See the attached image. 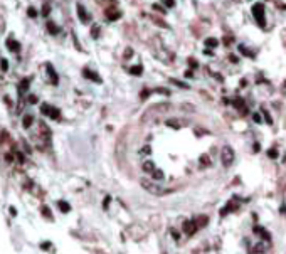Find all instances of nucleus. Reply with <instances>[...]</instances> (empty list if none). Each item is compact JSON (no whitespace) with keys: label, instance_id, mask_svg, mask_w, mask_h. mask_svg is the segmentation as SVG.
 <instances>
[{"label":"nucleus","instance_id":"dca6fc26","mask_svg":"<svg viewBox=\"0 0 286 254\" xmlns=\"http://www.w3.org/2000/svg\"><path fill=\"white\" fill-rule=\"evenodd\" d=\"M29 83H30V79H24V83H20V86H19V93H20V94H22L24 91H27Z\"/></svg>","mask_w":286,"mask_h":254},{"label":"nucleus","instance_id":"6ab92c4d","mask_svg":"<svg viewBox=\"0 0 286 254\" xmlns=\"http://www.w3.org/2000/svg\"><path fill=\"white\" fill-rule=\"evenodd\" d=\"M239 52L244 54V56H248V57H252V56H254L251 51H248V47H244V46H239Z\"/></svg>","mask_w":286,"mask_h":254},{"label":"nucleus","instance_id":"4468645a","mask_svg":"<svg viewBox=\"0 0 286 254\" xmlns=\"http://www.w3.org/2000/svg\"><path fill=\"white\" fill-rule=\"evenodd\" d=\"M59 209H61L62 212H69V210H71V205H69L68 202H64V200H59Z\"/></svg>","mask_w":286,"mask_h":254},{"label":"nucleus","instance_id":"c756f323","mask_svg":"<svg viewBox=\"0 0 286 254\" xmlns=\"http://www.w3.org/2000/svg\"><path fill=\"white\" fill-rule=\"evenodd\" d=\"M42 210H44V216H47L49 219H52V216H51V212H49V209H47V207H42Z\"/></svg>","mask_w":286,"mask_h":254},{"label":"nucleus","instance_id":"473e14b6","mask_svg":"<svg viewBox=\"0 0 286 254\" xmlns=\"http://www.w3.org/2000/svg\"><path fill=\"white\" fill-rule=\"evenodd\" d=\"M148 94H150V89H145V91H142V94H140V96H142V98H146Z\"/></svg>","mask_w":286,"mask_h":254},{"label":"nucleus","instance_id":"ea45409f","mask_svg":"<svg viewBox=\"0 0 286 254\" xmlns=\"http://www.w3.org/2000/svg\"><path fill=\"white\" fill-rule=\"evenodd\" d=\"M131 54H133V52H131V49H128V51H126V54H125V57H130Z\"/></svg>","mask_w":286,"mask_h":254},{"label":"nucleus","instance_id":"39448f33","mask_svg":"<svg viewBox=\"0 0 286 254\" xmlns=\"http://www.w3.org/2000/svg\"><path fill=\"white\" fill-rule=\"evenodd\" d=\"M195 231H197L195 220H185V222H183V232H185V234L190 236V234H194Z\"/></svg>","mask_w":286,"mask_h":254},{"label":"nucleus","instance_id":"ddd939ff","mask_svg":"<svg viewBox=\"0 0 286 254\" xmlns=\"http://www.w3.org/2000/svg\"><path fill=\"white\" fill-rule=\"evenodd\" d=\"M143 73V66H133V67H130V74H133V76H140Z\"/></svg>","mask_w":286,"mask_h":254},{"label":"nucleus","instance_id":"f03ea898","mask_svg":"<svg viewBox=\"0 0 286 254\" xmlns=\"http://www.w3.org/2000/svg\"><path fill=\"white\" fill-rule=\"evenodd\" d=\"M142 187L145 190H148V192H152V194H155V195H162V194H170L172 190L170 189H160L157 183H150L148 180H142Z\"/></svg>","mask_w":286,"mask_h":254},{"label":"nucleus","instance_id":"f8f14e48","mask_svg":"<svg viewBox=\"0 0 286 254\" xmlns=\"http://www.w3.org/2000/svg\"><path fill=\"white\" fill-rule=\"evenodd\" d=\"M47 30H49L51 34H54V36H56V34H59V30H61V29H59V27H57L54 22H51V20H49V22H47Z\"/></svg>","mask_w":286,"mask_h":254},{"label":"nucleus","instance_id":"a878e982","mask_svg":"<svg viewBox=\"0 0 286 254\" xmlns=\"http://www.w3.org/2000/svg\"><path fill=\"white\" fill-rule=\"evenodd\" d=\"M140 153H142V155H148V153H152V148L146 145L145 148H142V151H140Z\"/></svg>","mask_w":286,"mask_h":254},{"label":"nucleus","instance_id":"aec40b11","mask_svg":"<svg viewBox=\"0 0 286 254\" xmlns=\"http://www.w3.org/2000/svg\"><path fill=\"white\" fill-rule=\"evenodd\" d=\"M47 71L51 73V77H52V83H57V74L54 73V69H52V66H51V64H47Z\"/></svg>","mask_w":286,"mask_h":254},{"label":"nucleus","instance_id":"0eeeda50","mask_svg":"<svg viewBox=\"0 0 286 254\" xmlns=\"http://www.w3.org/2000/svg\"><path fill=\"white\" fill-rule=\"evenodd\" d=\"M254 232H256V234H261V237H263L264 241H268V242L271 241V236H269V232L266 231V229H263L261 226H254Z\"/></svg>","mask_w":286,"mask_h":254},{"label":"nucleus","instance_id":"bb28decb","mask_svg":"<svg viewBox=\"0 0 286 254\" xmlns=\"http://www.w3.org/2000/svg\"><path fill=\"white\" fill-rule=\"evenodd\" d=\"M49 12H51V7H49V5L46 3V5H44V10H42V15H47Z\"/></svg>","mask_w":286,"mask_h":254},{"label":"nucleus","instance_id":"423d86ee","mask_svg":"<svg viewBox=\"0 0 286 254\" xmlns=\"http://www.w3.org/2000/svg\"><path fill=\"white\" fill-rule=\"evenodd\" d=\"M77 15H79V19H81V20H83L84 24H88V22H89V20H91L89 14L86 12V9H84V7H83L81 3L77 5Z\"/></svg>","mask_w":286,"mask_h":254},{"label":"nucleus","instance_id":"b1692460","mask_svg":"<svg viewBox=\"0 0 286 254\" xmlns=\"http://www.w3.org/2000/svg\"><path fill=\"white\" fill-rule=\"evenodd\" d=\"M263 114H264V116H266V121H268L269 125H271V123H273V118H271V116H269V113H268V111H266V109H264V108H263Z\"/></svg>","mask_w":286,"mask_h":254},{"label":"nucleus","instance_id":"5701e85b","mask_svg":"<svg viewBox=\"0 0 286 254\" xmlns=\"http://www.w3.org/2000/svg\"><path fill=\"white\" fill-rule=\"evenodd\" d=\"M252 120H254L256 123H261V121H263V118H261L259 113H254V114H252Z\"/></svg>","mask_w":286,"mask_h":254},{"label":"nucleus","instance_id":"1a4fd4ad","mask_svg":"<svg viewBox=\"0 0 286 254\" xmlns=\"http://www.w3.org/2000/svg\"><path fill=\"white\" fill-rule=\"evenodd\" d=\"M83 74L88 77V79H91V81H94V83H101V77L98 76L96 73H93V71H89V69H84L83 71Z\"/></svg>","mask_w":286,"mask_h":254},{"label":"nucleus","instance_id":"f704fd0d","mask_svg":"<svg viewBox=\"0 0 286 254\" xmlns=\"http://www.w3.org/2000/svg\"><path fill=\"white\" fill-rule=\"evenodd\" d=\"M189 64H190L192 67H197V62L194 61V59H189Z\"/></svg>","mask_w":286,"mask_h":254},{"label":"nucleus","instance_id":"e433bc0d","mask_svg":"<svg viewBox=\"0 0 286 254\" xmlns=\"http://www.w3.org/2000/svg\"><path fill=\"white\" fill-rule=\"evenodd\" d=\"M109 202H111V197H106V199H105V209L108 207V204H109Z\"/></svg>","mask_w":286,"mask_h":254},{"label":"nucleus","instance_id":"f3484780","mask_svg":"<svg viewBox=\"0 0 286 254\" xmlns=\"http://www.w3.org/2000/svg\"><path fill=\"white\" fill-rule=\"evenodd\" d=\"M152 177H153L155 180H162V179H163V172L158 170V168H155V170L152 172Z\"/></svg>","mask_w":286,"mask_h":254},{"label":"nucleus","instance_id":"7c9ffc66","mask_svg":"<svg viewBox=\"0 0 286 254\" xmlns=\"http://www.w3.org/2000/svg\"><path fill=\"white\" fill-rule=\"evenodd\" d=\"M29 103H30V105H36L37 103V96H29Z\"/></svg>","mask_w":286,"mask_h":254},{"label":"nucleus","instance_id":"c85d7f7f","mask_svg":"<svg viewBox=\"0 0 286 254\" xmlns=\"http://www.w3.org/2000/svg\"><path fill=\"white\" fill-rule=\"evenodd\" d=\"M200 162H202V163H205V165H209V163H211V160L207 158V155H204V157L200 158Z\"/></svg>","mask_w":286,"mask_h":254},{"label":"nucleus","instance_id":"f257e3e1","mask_svg":"<svg viewBox=\"0 0 286 254\" xmlns=\"http://www.w3.org/2000/svg\"><path fill=\"white\" fill-rule=\"evenodd\" d=\"M252 15L256 19V22L259 24V27H266V17H264V3L258 2L252 5Z\"/></svg>","mask_w":286,"mask_h":254},{"label":"nucleus","instance_id":"2eb2a0df","mask_svg":"<svg viewBox=\"0 0 286 254\" xmlns=\"http://www.w3.org/2000/svg\"><path fill=\"white\" fill-rule=\"evenodd\" d=\"M143 170H145V172H148V173H152V172L155 170L153 162H145V163H143Z\"/></svg>","mask_w":286,"mask_h":254},{"label":"nucleus","instance_id":"2f4dec72","mask_svg":"<svg viewBox=\"0 0 286 254\" xmlns=\"http://www.w3.org/2000/svg\"><path fill=\"white\" fill-rule=\"evenodd\" d=\"M167 125H170V126H173V128H179L180 126L179 123H175V121H172V120H168V121H167Z\"/></svg>","mask_w":286,"mask_h":254},{"label":"nucleus","instance_id":"4c0bfd02","mask_svg":"<svg viewBox=\"0 0 286 254\" xmlns=\"http://www.w3.org/2000/svg\"><path fill=\"white\" fill-rule=\"evenodd\" d=\"M192 76H194L192 71H187V73H185V77H192Z\"/></svg>","mask_w":286,"mask_h":254},{"label":"nucleus","instance_id":"7ed1b4c3","mask_svg":"<svg viewBox=\"0 0 286 254\" xmlns=\"http://www.w3.org/2000/svg\"><path fill=\"white\" fill-rule=\"evenodd\" d=\"M232 160H234V150L229 145H226L222 148V163H224V167H231Z\"/></svg>","mask_w":286,"mask_h":254},{"label":"nucleus","instance_id":"58836bf2","mask_svg":"<svg viewBox=\"0 0 286 254\" xmlns=\"http://www.w3.org/2000/svg\"><path fill=\"white\" fill-rule=\"evenodd\" d=\"M2 69H3V71L7 69V61H2Z\"/></svg>","mask_w":286,"mask_h":254},{"label":"nucleus","instance_id":"a211bd4d","mask_svg":"<svg viewBox=\"0 0 286 254\" xmlns=\"http://www.w3.org/2000/svg\"><path fill=\"white\" fill-rule=\"evenodd\" d=\"M32 123H34V116H32V114H27V116L24 118V126L29 128L30 125H32Z\"/></svg>","mask_w":286,"mask_h":254},{"label":"nucleus","instance_id":"cd10ccee","mask_svg":"<svg viewBox=\"0 0 286 254\" xmlns=\"http://www.w3.org/2000/svg\"><path fill=\"white\" fill-rule=\"evenodd\" d=\"M163 2H165L167 7H173V5H175V0H163Z\"/></svg>","mask_w":286,"mask_h":254},{"label":"nucleus","instance_id":"72a5a7b5","mask_svg":"<svg viewBox=\"0 0 286 254\" xmlns=\"http://www.w3.org/2000/svg\"><path fill=\"white\" fill-rule=\"evenodd\" d=\"M98 32H99V29L94 27V29H93V37H98Z\"/></svg>","mask_w":286,"mask_h":254},{"label":"nucleus","instance_id":"6e6552de","mask_svg":"<svg viewBox=\"0 0 286 254\" xmlns=\"http://www.w3.org/2000/svg\"><path fill=\"white\" fill-rule=\"evenodd\" d=\"M106 17H108V20H118V19L121 17V12H120V10H115V9H108Z\"/></svg>","mask_w":286,"mask_h":254},{"label":"nucleus","instance_id":"9b49d317","mask_svg":"<svg viewBox=\"0 0 286 254\" xmlns=\"http://www.w3.org/2000/svg\"><path fill=\"white\" fill-rule=\"evenodd\" d=\"M205 46H207L209 49H214V47L219 46V40H217L215 37H207V39H205Z\"/></svg>","mask_w":286,"mask_h":254},{"label":"nucleus","instance_id":"a19ab883","mask_svg":"<svg viewBox=\"0 0 286 254\" xmlns=\"http://www.w3.org/2000/svg\"><path fill=\"white\" fill-rule=\"evenodd\" d=\"M259 150H261V146H259L258 143H256V145H254V151H259Z\"/></svg>","mask_w":286,"mask_h":254},{"label":"nucleus","instance_id":"412c9836","mask_svg":"<svg viewBox=\"0 0 286 254\" xmlns=\"http://www.w3.org/2000/svg\"><path fill=\"white\" fill-rule=\"evenodd\" d=\"M268 157L269 158H278V150H276V148H269L268 150Z\"/></svg>","mask_w":286,"mask_h":254},{"label":"nucleus","instance_id":"20e7f679","mask_svg":"<svg viewBox=\"0 0 286 254\" xmlns=\"http://www.w3.org/2000/svg\"><path fill=\"white\" fill-rule=\"evenodd\" d=\"M40 111H42L44 114H47V116L54 118V120H57V118H59V114H61V113H59V109L52 108V106H49V105H42Z\"/></svg>","mask_w":286,"mask_h":254},{"label":"nucleus","instance_id":"9d476101","mask_svg":"<svg viewBox=\"0 0 286 254\" xmlns=\"http://www.w3.org/2000/svg\"><path fill=\"white\" fill-rule=\"evenodd\" d=\"M7 47H10V51L17 52L19 49H20V44H19L17 40H14V39H9V40H7Z\"/></svg>","mask_w":286,"mask_h":254},{"label":"nucleus","instance_id":"4be33fe9","mask_svg":"<svg viewBox=\"0 0 286 254\" xmlns=\"http://www.w3.org/2000/svg\"><path fill=\"white\" fill-rule=\"evenodd\" d=\"M173 84H177V86H180V88H183V89H189V86L185 84V83H180V81H177V79H170Z\"/></svg>","mask_w":286,"mask_h":254},{"label":"nucleus","instance_id":"79ce46f5","mask_svg":"<svg viewBox=\"0 0 286 254\" xmlns=\"http://www.w3.org/2000/svg\"><path fill=\"white\" fill-rule=\"evenodd\" d=\"M279 212H281V214H286V205H283V207H281V210H279Z\"/></svg>","mask_w":286,"mask_h":254},{"label":"nucleus","instance_id":"393cba45","mask_svg":"<svg viewBox=\"0 0 286 254\" xmlns=\"http://www.w3.org/2000/svg\"><path fill=\"white\" fill-rule=\"evenodd\" d=\"M27 15H29V17H36V15H37L36 9H32V7H29V10H27Z\"/></svg>","mask_w":286,"mask_h":254},{"label":"nucleus","instance_id":"c9c22d12","mask_svg":"<svg viewBox=\"0 0 286 254\" xmlns=\"http://www.w3.org/2000/svg\"><path fill=\"white\" fill-rule=\"evenodd\" d=\"M49 247H51V242H44L42 244V249H49Z\"/></svg>","mask_w":286,"mask_h":254}]
</instances>
